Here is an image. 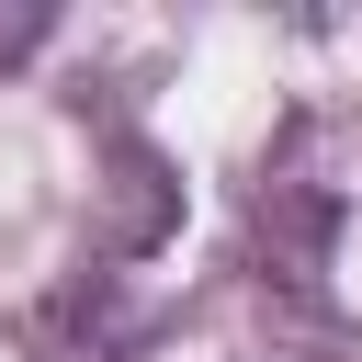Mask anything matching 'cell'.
<instances>
[{
	"instance_id": "cell-1",
	"label": "cell",
	"mask_w": 362,
	"mask_h": 362,
	"mask_svg": "<svg viewBox=\"0 0 362 362\" xmlns=\"http://www.w3.org/2000/svg\"><path fill=\"white\" fill-rule=\"evenodd\" d=\"M34 351L45 362H124L136 351V305L113 272H68L45 305H34Z\"/></svg>"
},
{
	"instance_id": "cell-2",
	"label": "cell",
	"mask_w": 362,
	"mask_h": 362,
	"mask_svg": "<svg viewBox=\"0 0 362 362\" xmlns=\"http://www.w3.org/2000/svg\"><path fill=\"white\" fill-rule=\"evenodd\" d=\"M181 215V181L147 136H113V204H102V249H158Z\"/></svg>"
},
{
	"instance_id": "cell-3",
	"label": "cell",
	"mask_w": 362,
	"mask_h": 362,
	"mask_svg": "<svg viewBox=\"0 0 362 362\" xmlns=\"http://www.w3.org/2000/svg\"><path fill=\"white\" fill-rule=\"evenodd\" d=\"M45 34H57V11H45V0H0V68H23Z\"/></svg>"
}]
</instances>
